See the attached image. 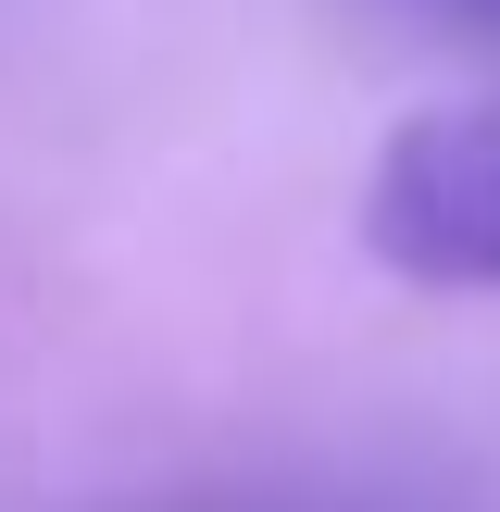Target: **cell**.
I'll list each match as a JSON object with an SVG mask.
<instances>
[{
  "label": "cell",
  "instance_id": "1",
  "mask_svg": "<svg viewBox=\"0 0 500 512\" xmlns=\"http://www.w3.org/2000/svg\"><path fill=\"white\" fill-rule=\"evenodd\" d=\"M363 238L413 288H500V88L413 113L363 188Z\"/></svg>",
  "mask_w": 500,
  "mask_h": 512
}]
</instances>
